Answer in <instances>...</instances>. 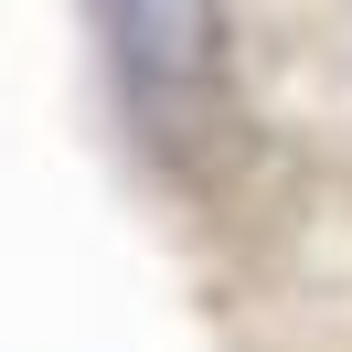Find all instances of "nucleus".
I'll use <instances>...</instances> for the list:
<instances>
[{
	"mask_svg": "<svg viewBox=\"0 0 352 352\" xmlns=\"http://www.w3.org/2000/svg\"><path fill=\"white\" fill-rule=\"evenodd\" d=\"M235 352H352V288H331L320 309H299V320L256 331V342H235Z\"/></svg>",
	"mask_w": 352,
	"mask_h": 352,
	"instance_id": "nucleus-2",
	"label": "nucleus"
},
{
	"mask_svg": "<svg viewBox=\"0 0 352 352\" xmlns=\"http://www.w3.org/2000/svg\"><path fill=\"white\" fill-rule=\"evenodd\" d=\"M75 43L203 352L352 288V0H75Z\"/></svg>",
	"mask_w": 352,
	"mask_h": 352,
	"instance_id": "nucleus-1",
	"label": "nucleus"
}]
</instances>
